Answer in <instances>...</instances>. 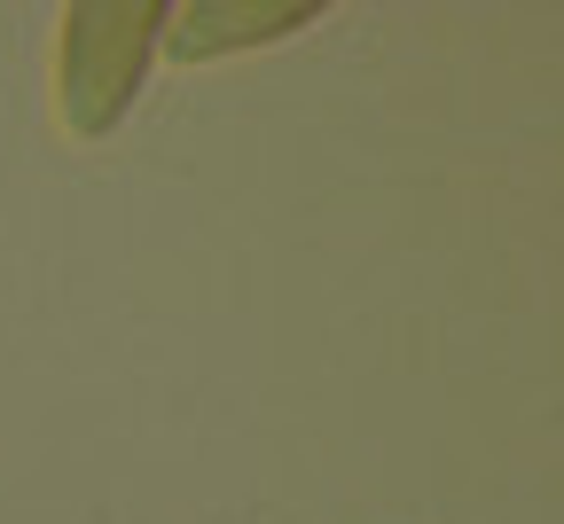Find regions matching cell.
Instances as JSON below:
<instances>
[{
	"label": "cell",
	"mask_w": 564,
	"mask_h": 524,
	"mask_svg": "<svg viewBox=\"0 0 564 524\" xmlns=\"http://www.w3.org/2000/svg\"><path fill=\"white\" fill-rule=\"evenodd\" d=\"M158 40H165V0H79V9H63V32H55V118L79 141L118 133L133 95L150 87Z\"/></svg>",
	"instance_id": "obj_1"
},
{
	"label": "cell",
	"mask_w": 564,
	"mask_h": 524,
	"mask_svg": "<svg viewBox=\"0 0 564 524\" xmlns=\"http://www.w3.org/2000/svg\"><path fill=\"white\" fill-rule=\"evenodd\" d=\"M306 24H322V0H188V9H165L158 47L173 63H220V55L299 40Z\"/></svg>",
	"instance_id": "obj_2"
}]
</instances>
